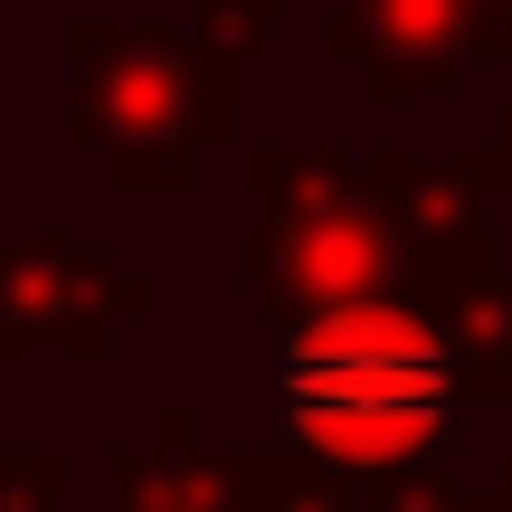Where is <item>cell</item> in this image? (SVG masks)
<instances>
[{
  "mask_svg": "<svg viewBox=\"0 0 512 512\" xmlns=\"http://www.w3.org/2000/svg\"><path fill=\"white\" fill-rule=\"evenodd\" d=\"M285 427L323 465L389 475L456 427V361L399 304H332L285 342Z\"/></svg>",
  "mask_w": 512,
  "mask_h": 512,
  "instance_id": "6da1fadb",
  "label": "cell"
}]
</instances>
